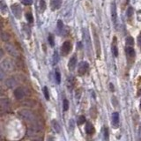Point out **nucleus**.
<instances>
[{"instance_id": "obj_27", "label": "nucleus", "mask_w": 141, "mask_h": 141, "mask_svg": "<svg viewBox=\"0 0 141 141\" xmlns=\"http://www.w3.org/2000/svg\"><path fill=\"white\" fill-rule=\"evenodd\" d=\"M86 122V117L84 116H79V119H78V124H82Z\"/></svg>"}, {"instance_id": "obj_16", "label": "nucleus", "mask_w": 141, "mask_h": 141, "mask_svg": "<svg viewBox=\"0 0 141 141\" xmlns=\"http://www.w3.org/2000/svg\"><path fill=\"white\" fill-rule=\"evenodd\" d=\"M52 126H53V129L55 130V131H57V133H59L61 131V128H60V125L58 124L56 120H53L52 121Z\"/></svg>"}, {"instance_id": "obj_19", "label": "nucleus", "mask_w": 141, "mask_h": 141, "mask_svg": "<svg viewBox=\"0 0 141 141\" xmlns=\"http://www.w3.org/2000/svg\"><path fill=\"white\" fill-rule=\"evenodd\" d=\"M55 79H56V82H57V84H60V82H61V76H60V73H59L57 70H56V72H55Z\"/></svg>"}, {"instance_id": "obj_9", "label": "nucleus", "mask_w": 141, "mask_h": 141, "mask_svg": "<svg viewBox=\"0 0 141 141\" xmlns=\"http://www.w3.org/2000/svg\"><path fill=\"white\" fill-rule=\"evenodd\" d=\"M76 65H77V57H76V55H73L69 60L68 68H69L70 70H73L74 69H75Z\"/></svg>"}, {"instance_id": "obj_4", "label": "nucleus", "mask_w": 141, "mask_h": 141, "mask_svg": "<svg viewBox=\"0 0 141 141\" xmlns=\"http://www.w3.org/2000/svg\"><path fill=\"white\" fill-rule=\"evenodd\" d=\"M88 63L87 62H81L80 64H79V75H84L88 70Z\"/></svg>"}, {"instance_id": "obj_24", "label": "nucleus", "mask_w": 141, "mask_h": 141, "mask_svg": "<svg viewBox=\"0 0 141 141\" xmlns=\"http://www.w3.org/2000/svg\"><path fill=\"white\" fill-rule=\"evenodd\" d=\"M48 41H49V44H50V46L51 47H54V45H55V43H54V37H53V35L52 34H49V37H48Z\"/></svg>"}, {"instance_id": "obj_8", "label": "nucleus", "mask_w": 141, "mask_h": 141, "mask_svg": "<svg viewBox=\"0 0 141 141\" xmlns=\"http://www.w3.org/2000/svg\"><path fill=\"white\" fill-rule=\"evenodd\" d=\"M111 19H112L113 23L115 26H116V20H117V14H116V4L113 3L111 5Z\"/></svg>"}, {"instance_id": "obj_2", "label": "nucleus", "mask_w": 141, "mask_h": 141, "mask_svg": "<svg viewBox=\"0 0 141 141\" xmlns=\"http://www.w3.org/2000/svg\"><path fill=\"white\" fill-rule=\"evenodd\" d=\"M1 68L5 72H12L14 70V64L10 59L5 58L1 62Z\"/></svg>"}, {"instance_id": "obj_12", "label": "nucleus", "mask_w": 141, "mask_h": 141, "mask_svg": "<svg viewBox=\"0 0 141 141\" xmlns=\"http://www.w3.org/2000/svg\"><path fill=\"white\" fill-rule=\"evenodd\" d=\"M62 5V0H51V8L52 10H57Z\"/></svg>"}, {"instance_id": "obj_35", "label": "nucleus", "mask_w": 141, "mask_h": 141, "mask_svg": "<svg viewBox=\"0 0 141 141\" xmlns=\"http://www.w3.org/2000/svg\"><path fill=\"white\" fill-rule=\"evenodd\" d=\"M140 109H141V101H140Z\"/></svg>"}, {"instance_id": "obj_22", "label": "nucleus", "mask_w": 141, "mask_h": 141, "mask_svg": "<svg viewBox=\"0 0 141 141\" xmlns=\"http://www.w3.org/2000/svg\"><path fill=\"white\" fill-rule=\"evenodd\" d=\"M43 94H44V96H45V99L47 100V101H49V90H48L47 86H44L43 87Z\"/></svg>"}, {"instance_id": "obj_30", "label": "nucleus", "mask_w": 141, "mask_h": 141, "mask_svg": "<svg viewBox=\"0 0 141 141\" xmlns=\"http://www.w3.org/2000/svg\"><path fill=\"white\" fill-rule=\"evenodd\" d=\"M103 132H104V138L106 139H109V131H108V128L106 126L103 129Z\"/></svg>"}, {"instance_id": "obj_23", "label": "nucleus", "mask_w": 141, "mask_h": 141, "mask_svg": "<svg viewBox=\"0 0 141 141\" xmlns=\"http://www.w3.org/2000/svg\"><path fill=\"white\" fill-rule=\"evenodd\" d=\"M5 10H6V5H5V2L2 0L1 1V12H2V14L3 15H5Z\"/></svg>"}, {"instance_id": "obj_10", "label": "nucleus", "mask_w": 141, "mask_h": 141, "mask_svg": "<svg viewBox=\"0 0 141 141\" xmlns=\"http://www.w3.org/2000/svg\"><path fill=\"white\" fill-rule=\"evenodd\" d=\"M112 124L115 126V128L118 127L119 124V114L117 112H114L112 115Z\"/></svg>"}, {"instance_id": "obj_17", "label": "nucleus", "mask_w": 141, "mask_h": 141, "mask_svg": "<svg viewBox=\"0 0 141 141\" xmlns=\"http://www.w3.org/2000/svg\"><path fill=\"white\" fill-rule=\"evenodd\" d=\"M63 28H64V24H63L62 20H58V21H57V31H58L59 34H61V33H62Z\"/></svg>"}, {"instance_id": "obj_34", "label": "nucleus", "mask_w": 141, "mask_h": 141, "mask_svg": "<svg viewBox=\"0 0 141 141\" xmlns=\"http://www.w3.org/2000/svg\"><path fill=\"white\" fill-rule=\"evenodd\" d=\"M109 88H110V90L112 91V92H113V91L115 90V88H114V86H113V84H112V83H110V84H109Z\"/></svg>"}, {"instance_id": "obj_20", "label": "nucleus", "mask_w": 141, "mask_h": 141, "mask_svg": "<svg viewBox=\"0 0 141 141\" xmlns=\"http://www.w3.org/2000/svg\"><path fill=\"white\" fill-rule=\"evenodd\" d=\"M68 109H69V101L65 99L63 101V109H64V111H66L68 110Z\"/></svg>"}, {"instance_id": "obj_29", "label": "nucleus", "mask_w": 141, "mask_h": 141, "mask_svg": "<svg viewBox=\"0 0 141 141\" xmlns=\"http://www.w3.org/2000/svg\"><path fill=\"white\" fill-rule=\"evenodd\" d=\"M112 53L115 57H117L118 56V49L116 46H112Z\"/></svg>"}, {"instance_id": "obj_11", "label": "nucleus", "mask_w": 141, "mask_h": 141, "mask_svg": "<svg viewBox=\"0 0 141 141\" xmlns=\"http://www.w3.org/2000/svg\"><path fill=\"white\" fill-rule=\"evenodd\" d=\"M1 108L3 110H8L10 109V102L6 98H2L1 99Z\"/></svg>"}, {"instance_id": "obj_33", "label": "nucleus", "mask_w": 141, "mask_h": 141, "mask_svg": "<svg viewBox=\"0 0 141 141\" xmlns=\"http://www.w3.org/2000/svg\"><path fill=\"white\" fill-rule=\"evenodd\" d=\"M138 46H139V48L141 49V34L138 35Z\"/></svg>"}, {"instance_id": "obj_25", "label": "nucleus", "mask_w": 141, "mask_h": 141, "mask_svg": "<svg viewBox=\"0 0 141 141\" xmlns=\"http://www.w3.org/2000/svg\"><path fill=\"white\" fill-rule=\"evenodd\" d=\"M53 62H54V64H57V62H58L59 58H58V54H57V51H54V55H53Z\"/></svg>"}, {"instance_id": "obj_21", "label": "nucleus", "mask_w": 141, "mask_h": 141, "mask_svg": "<svg viewBox=\"0 0 141 141\" xmlns=\"http://www.w3.org/2000/svg\"><path fill=\"white\" fill-rule=\"evenodd\" d=\"M26 18H27V20H28V22H30V23H33V22H34V17H33V14L31 13V12H27V13L26 14Z\"/></svg>"}, {"instance_id": "obj_14", "label": "nucleus", "mask_w": 141, "mask_h": 141, "mask_svg": "<svg viewBox=\"0 0 141 141\" xmlns=\"http://www.w3.org/2000/svg\"><path fill=\"white\" fill-rule=\"evenodd\" d=\"M94 41H95V45H96V50H97V56L99 57L100 56V48H98V45H100V41L98 40V36H97V34H96V32L94 31Z\"/></svg>"}, {"instance_id": "obj_6", "label": "nucleus", "mask_w": 141, "mask_h": 141, "mask_svg": "<svg viewBox=\"0 0 141 141\" xmlns=\"http://www.w3.org/2000/svg\"><path fill=\"white\" fill-rule=\"evenodd\" d=\"M72 49V44L70 42H65L62 45V54L63 55H68Z\"/></svg>"}, {"instance_id": "obj_18", "label": "nucleus", "mask_w": 141, "mask_h": 141, "mask_svg": "<svg viewBox=\"0 0 141 141\" xmlns=\"http://www.w3.org/2000/svg\"><path fill=\"white\" fill-rule=\"evenodd\" d=\"M125 42H126V44H127V45L131 46L134 44V39H133L131 36H128V37H126Z\"/></svg>"}, {"instance_id": "obj_26", "label": "nucleus", "mask_w": 141, "mask_h": 141, "mask_svg": "<svg viewBox=\"0 0 141 141\" xmlns=\"http://www.w3.org/2000/svg\"><path fill=\"white\" fill-rule=\"evenodd\" d=\"M1 38L2 40L4 41V42H7V41L9 40V34H6V33H2V35H1Z\"/></svg>"}, {"instance_id": "obj_28", "label": "nucleus", "mask_w": 141, "mask_h": 141, "mask_svg": "<svg viewBox=\"0 0 141 141\" xmlns=\"http://www.w3.org/2000/svg\"><path fill=\"white\" fill-rule=\"evenodd\" d=\"M40 9L41 11H44L46 9V3L44 0H41L40 1Z\"/></svg>"}, {"instance_id": "obj_3", "label": "nucleus", "mask_w": 141, "mask_h": 141, "mask_svg": "<svg viewBox=\"0 0 141 141\" xmlns=\"http://www.w3.org/2000/svg\"><path fill=\"white\" fill-rule=\"evenodd\" d=\"M12 12L13 13V15L15 16L17 19L21 18V8H20V5L19 4H14L12 5Z\"/></svg>"}, {"instance_id": "obj_32", "label": "nucleus", "mask_w": 141, "mask_h": 141, "mask_svg": "<svg viewBox=\"0 0 141 141\" xmlns=\"http://www.w3.org/2000/svg\"><path fill=\"white\" fill-rule=\"evenodd\" d=\"M127 14H128V16H129V17H131V16L133 14V10H132V8H131V7H129V8H128Z\"/></svg>"}, {"instance_id": "obj_13", "label": "nucleus", "mask_w": 141, "mask_h": 141, "mask_svg": "<svg viewBox=\"0 0 141 141\" xmlns=\"http://www.w3.org/2000/svg\"><path fill=\"white\" fill-rule=\"evenodd\" d=\"M86 133L89 135L93 134V133L94 132V125H93L91 123H87L86 125Z\"/></svg>"}, {"instance_id": "obj_5", "label": "nucleus", "mask_w": 141, "mask_h": 141, "mask_svg": "<svg viewBox=\"0 0 141 141\" xmlns=\"http://www.w3.org/2000/svg\"><path fill=\"white\" fill-rule=\"evenodd\" d=\"M5 50H6V52L8 53L9 55L12 56V57H17L18 56L17 50H16V49L13 46L10 45V44H5Z\"/></svg>"}, {"instance_id": "obj_15", "label": "nucleus", "mask_w": 141, "mask_h": 141, "mask_svg": "<svg viewBox=\"0 0 141 141\" xmlns=\"http://www.w3.org/2000/svg\"><path fill=\"white\" fill-rule=\"evenodd\" d=\"M125 52L126 54H127L129 57H135V50H134V49H132L131 47H127L126 48V49H125Z\"/></svg>"}, {"instance_id": "obj_1", "label": "nucleus", "mask_w": 141, "mask_h": 141, "mask_svg": "<svg viewBox=\"0 0 141 141\" xmlns=\"http://www.w3.org/2000/svg\"><path fill=\"white\" fill-rule=\"evenodd\" d=\"M18 114L24 121L27 122V123L33 124L35 122L34 115L28 109H20V110H19Z\"/></svg>"}, {"instance_id": "obj_7", "label": "nucleus", "mask_w": 141, "mask_h": 141, "mask_svg": "<svg viewBox=\"0 0 141 141\" xmlns=\"http://www.w3.org/2000/svg\"><path fill=\"white\" fill-rule=\"evenodd\" d=\"M14 96H15L16 99L21 100L25 97V92H24V89L21 87H18L14 90Z\"/></svg>"}, {"instance_id": "obj_31", "label": "nucleus", "mask_w": 141, "mask_h": 141, "mask_svg": "<svg viewBox=\"0 0 141 141\" xmlns=\"http://www.w3.org/2000/svg\"><path fill=\"white\" fill-rule=\"evenodd\" d=\"M21 1H22V3L26 5H30L33 4V0H21Z\"/></svg>"}]
</instances>
